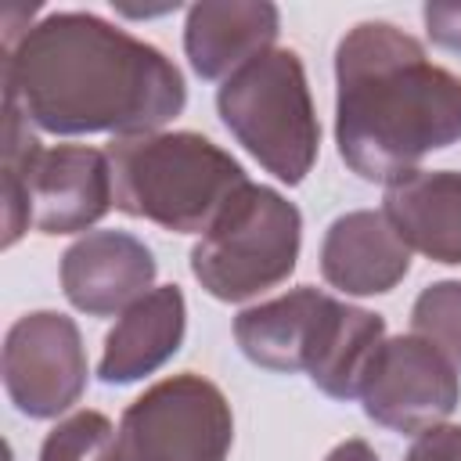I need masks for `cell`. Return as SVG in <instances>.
<instances>
[{
    "label": "cell",
    "instance_id": "obj_6",
    "mask_svg": "<svg viewBox=\"0 0 461 461\" xmlns=\"http://www.w3.org/2000/svg\"><path fill=\"white\" fill-rule=\"evenodd\" d=\"M230 443V403L194 371L155 382L119 418V461H227Z\"/></svg>",
    "mask_w": 461,
    "mask_h": 461
},
{
    "label": "cell",
    "instance_id": "obj_13",
    "mask_svg": "<svg viewBox=\"0 0 461 461\" xmlns=\"http://www.w3.org/2000/svg\"><path fill=\"white\" fill-rule=\"evenodd\" d=\"M187 331V303L176 285H158L126 306L115 328L104 335L97 378L104 385H130L155 375L176 357Z\"/></svg>",
    "mask_w": 461,
    "mask_h": 461
},
{
    "label": "cell",
    "instance_id": "obj_7",
    "mask_svg": "<svg viewBox=\"0 0 461 461\" xmlns=\"http://www.w3.org/2000/svg\"><path fill=\"white\" fill-rule=\"evenodd\" d=\"M4 389L25 418H58L86 389V349L72 317L32 310L4 335Z\"/></svg>",
    "mask_w": 461,
    "mask_h": 461
},
{
    "label": "cell",
    "instance_id": "obj_16",
    "mask_svg": "<svg viewBox=\"0 0 461 461\" xmlns=\"http://www.w3.org/2000/svg\"><path fill=\"white\" fill-rule=\"evenodd\" d=\"M385 342V321L331 295L310 357V382L331 400H360L371 364Z\"/></svg>",
    "mask_w": 461,
    "mask_h": 461
},
{
    "label": "cell",
    "instance_id": "obj_17",
    "mask_svg": "<svg viewBox=\"0 0 461 461\" xmlns=\"http://www.w3.org/2000/svg\"><path fill=\"white\" fill-rule=\"evenodd\" d=\"M40 461H119V429L101 411H76L47 432Z\"/></svg>",
    "mask_w": 461,
    "mask_h": 461
},
{
    "label": "cell",
    "instance_id": "obj_1",
    "mask_svg": "<svg viewBox=\"0 0 461 461\" xmlns=\"http://www.w3.org/2000/svg\"><path fill=\"white\" fill-rule=\"evenodd\" d=\"M4 104L54 137L158 133L187 104L180 68L90 11H54L4 32Z\"/></svg>",
    "mask_w": 461,
    "mask_h": 461
},
{
    "label": "cell",
    "instance_id": "obj_14",
    "mask_svg": "<svg viewBox=\"0 0 461 461\" xmlns=\"http://www.w3.org/2000/svg\"><path fill=\"white\" fill-rule=\"evenodd\" d=\"M328 306H331L328 292H317L310 285L292 288L277 299L241 310L234 317V342L256 367L277 375L306 371Z\"/></svg>",
    "mask_w": 461,
    "mask_h": 461
},
{
    "label": "cell",
    "instance_id": "obj_20",
    "mask_svg": "<svg viewBox=\"0 0 461 461\" xmlns=\"http://www.w3.org/2000/svg\"><path fill=\"white\" fill-rule=\"evenodd\" d=\"M421 18L432 43L461 54V4H425Z\"/></svg>",
    "mask_w": 461,
    "mask_h": 461
},
{
    "label": "cell",
    "instance_id": "obj_12",
    "mask_svg": "<svg viewBox=\"0 0 461 461\" xmlns=\"http://www.w3.org/2000/svg\"><path fill=\"white\" fill-rule=\"evenodd\" d=\"M411 270V249L375 209H353L331 220L321 241V274L346 295L393 292Z\"/></svg>",
    "mask_w": 461,
    "mask_h": 461
},
{
    "label": "cell",
    "instance_id": "obj_18",
    "mask_svg": "<svg viewBox=\"0 0 461 461\" xmlns=\"http://www.w3.org/2000/svg\"><path fill=\"white\" fill-rule=\"evenodd\" d=\"M411 331L436 346L461 375V281H436L411 306Z\"/></svg>",
    "mask_w": 461,
    "mask_h": 461
},
{
    "label": "cell",
    "instance_id": "obj_2",
    "mask_svg": "<svg viewBox=\"0 0 461 461\" xmlns=\"http://www.w3.org/2000/svg\"><path fill=\"white\" fill-rule=\"evenodd\" d=\"M461 140V76L393 22H357L335 47V144L367 184H396Z\"/></svg>",
    "mask_w": 461,
    "mask_h": 461
},
{
    "label": "cell",
    "instance_id": "obj_9",
    "mask_svg": "<svg viewBox=\"0 0 461 461\" xmlns=\"http://www.w3.org/2000/svg\"><path fill=\"white\" fill-rule=\"evenodd\" d=\"M4 176L22 180L32 227L43 234H79L115 205L108 151L86 144L40 148L22 173Z\"/></svg>",
    "mask_w": 461,
    "mask_h": 461
},
{
    "label": "cell",
    "instance_id": "obj_3",
    "mask_svg": "<svg viewBox=\"0 0 461 461\" xmlns=\"http://www.w3.org/2000/svg\"><path fill=\"white\" fill-rule=\"evenodd\" d=\"M108 162L115 209L173 234H205L249 184L241 162L194 130L115 137Z\"/></svg>",
    "mask_w": 461,
    "mask_h": 461
},
{
    "label": "cell",
    "instance_id": "obj_11",
    "mask_svg": "<svg viewBox=\"0 0 461 461\" xmlns=\"http://www.w3.org/2000/svg\"><path fill=\"white\" fill-rule=\"evenodd\" d=\"M281 11L267 0H205L187 7L184 54L198 79L223 83L259 54L274 50Z\"/></svg>",
    "mask_w": 461,
    "mask_h": 461
},
{
    "label": "cell",
    "instance_id": "obj_5",
    "mask_svg": "<svg viewBox=\"0 0 461 461\" xmlns=\"http://www.w3.org/2000/svg\"><path fill=\"white\" fill-rule=\"evenodd\" d=\"M303 245L299 209L267 184H245L191 249L194 281L220 303H245L292 277Z\"/></svg>",
    "mask_w": 461,
    "mask_h": 461
},
{
    "label": "cell",
    "instance_id": "obj_21",
    "mask_svg": "<svg viewBox=\"0 0 461 461\" xmlns=\"http://www.w3.org/2000/svg\"><path fill=\"white\" fill-rule=\"evenodd\" d=\"M324 461H378V454H375L371 443H364V439H342L339 447L328 450Z\"/></svg>",
    "mask_w": 461,
    "mask_h": 461
},
{
    "label": "cell",
    "instance_id": "obj_4",
    "mask_svg": "<svg viewBox=\"0 0 461 461\" xmlns=\"http://www.w3.org/2000/svg\"><path fill=\"white\" fill-rule=\"evenodd\" d=\"M216 112L230 137L267 173L288 187L306 180L317 162L321 122L295 50L274 47L223 79L216 90Z\"/></svg>",
    "mask_w": 461,
    "mask_h": 461
},
{
    "label": "cell",
    "instance_id": "obj_10",
    "mask_svg": "<svg viewBox=\"0 0 461 461\" xmlns=\"http://www.w3.org/2000/svg\"><path fill=\"white\" fill-rule=\"evenodd\" d=\"M151 249L126 230H86L61 256V292L86 317H115L151 292Z\"/></svg>",
    "mask_w": 461,
    "mask_h": 461
},
{
    "label": "cell",
    "instance_id": "obj_19",
    "mask_svg": "<svg viewBox=\"0 0 461 461\" xmlns=\"http://www.w3.org/2000/svg\"><path fill=\"white\" fill-rule=\"evenodd\" d=\"M403 461H461V425H432L414 436Z\"/></svg>",
    "mask_w": 461,
    "mask_h": 461
},
{
    "label": "cell",
    "instance_id": "obj_8",
    "mask_svg": "<svg viewBox=\"0 0 461 461\" xmlns=\"http://www.w3.org/2000/svg\"><path fill=\"white\" fill-rule=\"evenodd\" d=\"M364 414L400 436L443 425L461 403L457 367L414 331L382 342L360 393Z\"/></svg>",
    "mask_w": 461,
    "mask_h": 461
},
{
    "label": "cell",
    "instance_id": "obj_15",
    "mask_svg": "<svg viewBox=\"0 0 461 461\" xmlns=\"http://www.w3.org/2000/svg\"><path fill=\"white\" fill-rule=\"evenodd\" d=\"M382 212L411 252L461 263V169H418L389 184Z\"/></svg>",
    "mask_w": 461,
    "mask_h": 461
}]
</instances>
